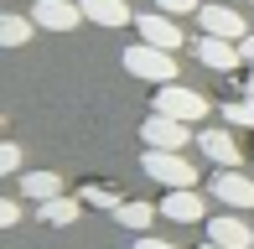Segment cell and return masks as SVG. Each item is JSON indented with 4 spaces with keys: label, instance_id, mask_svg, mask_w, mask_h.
I'll use <instances>...</instances> for the list:
<instances>
[{
    "label": "cell",
    "instance_id": "23",
    "mask_svg": "<svg viewBox=\"0 0 254 249\" xmlns=\"http://www.w3.org/2000/svg\"><path fill=\"white\" fill-rule=\"evenodd\" d=\"M135 249H177V244H171V239H156V234H140Z\"/></svg>",
    "mask_w": 254,
    "mask_h": 249
},
{
    "label": "cell",
    "instance_id": "2",
    "mask_svg": "<svg viewBox=\"0 0 254 249\" xmlns=\"http://www.w3.org/2000/svg\"><path fill=\"white\" fill-rule=\"evenodd\" d=\"M140 172L151 177V182H161V187H197V166L182 151H145Z\"/></svg>",
    "mask_w": 254,
    "mask_h": 249
},
{
    "label": "cell",
    "instance_id": "5",
    "mask_svg": "<svg viewBox=\"0 0 254 249\" xmlns=\"http://www.w3.org/2000/svg\"><path fill=\"white\" fill-rule=\"evenodd\" d=\"M156 208H161V218H171V223H202L207 218V202H202L197 187H166V197H161Z\"/></svg>",
    "mask_w": 254,
    "mask_h": 249
},
{
    "label": "cell",
    "instance_id": "7",
    "mask_svg": "<svg viewBox=\"0 0 254 249\" xmlns=\"http://www.w3.org/2000/svg\"><path fill=\"white\" fill-rule=\"evenodd\" d=\"M31 21H37V31H73L83 10H78V0H31Z\"/></svg>",
    "mask_w": 254,
    "mask_h": 249
},
{
    "label": "cell",
    "instance_id": "17",
    "mask_svg": "<svg viewBox=\"0 0 254 249\" xmlns=\"http://www.w3.org/2000/svg\"><path fill=\"white\" fill-rule=\"evenodd\" d=\"M31 37H37V21H31V16L0 10V47H26Z\"/></svg>",
    "mask_w": 254,
    "mask_h": 249
},
{
    "label": "cell",
    "instance_id": "24",
    "mask_svg": "<svg viewBox=\"0 0 254 249\" xmlns=\"http://www.w3.org/2000/svg\"><path fill=\"white\" fill-rule=\"evenodd\" d=\"M239 52H244V67H254V37H244V42H239Z\"/></svg>",
    "mask_w": 254,
    "mask_h": 249
},
{
    "label": "cell",
    "instance_id": "22",
    "mask_svg": "<svg viewBox=\"0 0 254 249\" xmlns=\"http://www.w3.org/2000/svg\"><path fill=\"white\" fill-rule=\"evenodd\" d=\"M16 223H21V202L0 197V229H16Z\"/></svg>",
    "mask_w": 254,
    "mask_h": 249
},
{
    "label": "cell",
    "instance_id": "27",
    "mask_svg": "<svg viewBox=\"0 0 254 249\" xmlns=\"http://www.w3.org/2000/svg\"><path fill=\"white\" fill-rule=\"evenodd\" d=\"M0 130H5V120H0Z\"/></svg>",
    "mask_w": 254,
    "mask_h": 249
},
{
    "label": "cell",
    "instance_id": "9",
    "mask_svg": "<svg viewBox=\"0 0 254 249\" xmlns=\"http://www.w3.org/2000/svg\"><path fill=\"white\" fill-rule=\"evenodd\" d=\"M192 47H197V62L213 67V73H234V67L244 62L239 42H228V37H207V31H202V42H192Z\"/></svg>",
    "mask_w": 254,
    "mask_h": 249
},
{
    "label": "cell",
    "instance_id": "18",
    "mask_svg": "<svg viewBox=\"0 0 254 249\" xmlns=\"http://www.w3.org/2000/svg\"><path fill=\"white\" fill-rule=\"evenodd\" d=\"M223 120H228V124H244V130H254V99H239V104H228V109H223Z\"/></svg>",
    "mask_w": 254,
    "mask_h": 249
},
{
    "label": "cell",
    "instance_id": "16",
    "mask_svg": "<svg viewBox=\"0 0 254 249\" xmlns=\"http://www.w3.org/2000/svg\"><path fill=\"white\" fill-rule=\"evenodd\" d=\"M78 213H83V202H78V197H47V202H37V218H42V223H52V229H67V223H78Z\"/></svg>",
    "mask_w": 254,
    "mask_h": 249
},
{
    "label": "cell",
    "instance_id": "28",
    "mask_svg": "<svg viewBox=\"0 0 254 249\" xmlns=\"http://www.w3.org/2000/svg\"><path fill=\"white\" fill-rule=\"evenodd\" d=\"M244 5H254V0H244Z\"/></svg>",
    "mask_w": 254,
    "mask_h": 249
},
{
    "label": "cell",
    "instance_id": "6",
    "mask_svg": "<svg viewBox=\"0 0 254 249\" xmlns=\"http://www.w3.org/2000/svg\"><path fill=\"white\" fill-rule=\"evenodd\" d=\"M135 31H140V42H151V47H166V52H177L182 42V26H177V16H166V10H145V16H135Z\"/></svg>",
    "mask_w": 254,
    "mask_h": 249
},
{
    "label": "cell",
    "instance_id": "21",
    "mask_svg": "<svg viewBox=\"0 0 254 249\" xmlns=\"http://www.w3.org/2000/svg\"><path fill=\"white\" fill-rule=\"evenodd\" d=\"M78 202H109V208H114V202H120V197H114V187H83V192H78Z\"/></svg>",
    "mask_w": 254,
    "mask_h": 249
},
{
    "label": "cell",
    "instance_id": "26",
    "mask_svg": "<svg viewBox=\"0 0 254 249\" xmlns=\"http://www.w3.org/2000/svg\"><path fill=\"white\" fill-rule=\"evenodd\" d=\"M202 249H223V244H213V239H207V244H202Z\"/></svg>",
    "mask_w": 254,
    "mask_h": 249
},
{
    "label": "cell",
    "instance_id": "25",
    "mask_svg": "<svg viewBox=\"0 0 254 249\" xmlns=\"http://www.w3.org/2000/svg\"><path fill=\"white\" fill-rule=\"evenodd\" d=\"M244 99H254V67H249V78H244Z\"/></svg>",
    "mask_w": 254,
    "mask_h": 249
},
{
    "label": "cell",
    "instance_id": "10",
    "mask_svg": "<svg viewBox=\"0 0 254 249\" xmlns=\"http://www.w3.org/2000/svg\"><path fill=\"white\" fill-rule=\"evenodd\" d=\"M213 197L228 202V208H254V177H244L239 166H223L213 177Z\"/></svg>",
    "mask_w": 254,
    "mask_h": 249
},
{
    "label": "cell",
    "instance_id": "12",
    "mask_svg": "<svg viewBox=\"0 0 254 249\" xmlns=\"http://www.w3.org/2000/svg\"><path fill=\"white\" fill-rule=\"evenodd\" d=\"M197 145H202V156H207V161H218V166H239V161H244V151H239V140H234L228 130H218V124L197 135Z\"/></svg>",
    "mask_w": 254,
    "mask_h": 249
},
{
    "label": "cell",
    "instance_id": "13",
    "mask_svg": "<svg viewBox=\"0 0 254 249\" xmlns=\"http://www.w3.org/2000/svg\"><path fill=\"white\" fill-rule=\"evenodd\" d=\"M78 10H83V21H94V26H130V0H78Z\"/></svg>",
    "mask_w": 254,
    "mask_h": 249
},
{
    "label": "cell",
    "instance_id": "15",
    "mask_svg": "<svg viewBox=\"0 0 254 249\" xmlns=\"http://www.w3.org/2000/svg\"><path fill=\"white\" fill-rule=\"evenodd\" d=\"M21 197H31V202L63 197V177L57 172H21Z\"/></svg>",
    "mask_w": 254,
    "mask_h": 249
},
{
    "label": "cell",
    "instance_id": "14",
    "mask_svg": "<svg viewBox=\"0 0 254 249\" xmlns=\"http://www.w3.org/2000/svg\"><path fill=\"white\" fill-rule=\"evenodd\" d=\"M161 208H151V202H140V197H125V202H114V223L120 229H135V234H145L151 229V218H156Z\"/></svg>",
    "mask_w": 254,
    "mask_h": 249
},
{
    "label": "cell",
    "instance_id": "3",
    "mask_svg": "<svg viewBox=\"0 0 254 249\" xmlns=\"http://www.w3.org/2000/svg\"><path fill=\"white\" fill-rule=\"evenodd\" d=\"M156 115H171V120H182V124H197V120H207V99L197 94V88L161 83L156 88Z\"/></svg>",
    "mask_w": 254,
    "mask_h": 249
},
{
    "label": "cell",
    "instance_id": "20",
    "mask_svg": "<svg viewBox=\"0 0 254 249\" xmlns=\"http://www.w3.org/2000/svg\"><path fill=\"white\" fill-rule=\"evenodd\" d=\"M156 10H166V16H197L202 0H156Z\"/></svg>",
    "mask_w": 254,
    "mask_h": 249
},
{
    "label": "cell",
    "instance_id": "11",
    "mask_svg": "<svg viewBox=\"0 0 254 249\" xmlns=\"http://www.w3.org/2000/svg\"><path fill=\"white\" fill-rule=\"evenodd\" d=\"M207 239L223 244V249H254V229L239 218V213H223V218L207 223Z\"/></svg>",
    "mask_w": 254,
    "mask_h": 249
},
{
    "label": "cell",
    "instance_id": "1",
    "mask_svg": "<svg viewBox=\"0 0 254 249\" xmlns=\"http://www.w3.org/2000/svg\"><path fill=\"white\" fill-rule=\"evenodd\" d=\"M125 73L145 78V83H177V52L166 47H151V42H135V47H125Z\"/></svg>",
    "mask_w": 254,
    "mask_h": 249
},
{
    "label": "cell",
    "instance_id": "19",
    "mask_svg": "<svg viewBox=\"0 0 254 249\" xmlns=\"http://www.w3.org/2000/svg\"><path fill=\"white\" fill-rule=\"evenodd\" d=\"M21 161H26V156H21V145H16V140H0V177L21 172Z\"/></svg>",
    "mask_w": 254,
    "mask_h": 249
},
{
    "label": "cell",
    "instance_id": "4",
    "mask_svg": "<svg viewBox=\"0 0 254 249\" xmlns=\"http://www.w3.org/2000/svg\"><path fill=\"white\" fill-rule=\"evenodd\" d=\"M140 135H145V151H187L192 124H182V120H171V115H151V120L140 124Z\"/></svg>",
    "mask_w": 254,
    "mask_h": 249
},
{
    "label": "cell",
    "instance_id": "8",
    "mask_svg": "<svg viewBox=\"0 0 254 249\" xmlns=\"http://www.w3.org/2000/svg\"><path fill=\"white\" fill-rule=\"evenodd\" d=\"M197 21H202L207 37H228V42H244V37H249V26H244V16H239V5H202Z\"/></svg>",
    "mask_w": 254,
    "mask_h": 249
}]
</instances>
